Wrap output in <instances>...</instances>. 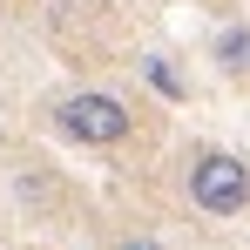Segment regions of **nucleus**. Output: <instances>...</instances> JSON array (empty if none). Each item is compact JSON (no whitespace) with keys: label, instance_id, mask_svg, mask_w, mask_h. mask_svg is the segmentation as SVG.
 <instances>
[{"label":"nucleus","instance_id":"f257e3e1","mask_svg":"<svg viewBox=\"0 0 250 250\" xmlns=\"http://www.w3.org/2000/svg\"><path fill=\"white\" fill-rule=\"evenodd\" d=\"M189 203L203 216H244L250 203V163L230 156V149H203L189 163Z\"/></svg>","mask_w":250,"mask_h":250},{"label":"nucleus","instance_id":"423d86ee","mask_svg":"<svg viewBox=\"0 0 250 250\" xmlns=\"http://www.w3.org/2000/svg\"><path fill=\"white\" fill-rule=\"evenodd\" d=\"M0 7H7V0H0Z\"/></svg>","mask_w":250,"mask_h":250},{"label":"nucleus","instance_id":"f03ea898","mask_svg":"<svg viewBox=\"0 0 250 250\" xmlns=\"http://www.w3.org/2000/svg\"><path fill=\"white\" fill-rule=\"evenodd\" d=\"M54 122H61V135H75L88 149H108V142H122L128 128H135V115H128V102H115V95L82 88V95H68V102L54 108Z\"/></svg>","mask_w":250,"mask_h":250},{"label":"nucleus","instance_id":"20e7f679","mask_svg":"<svg viewBox=\"0 0 250 250\" xmlns=\"http://www.w3.org/2000/svg\"><path fill=\"white\" fill-rule=\"evenodd\" d=\"M142 75H149V82L163 88L169 102H183V75H176V68H169V61H142Z\"/></svg>","mask_w":250,"mask_h":250},{"label":"nucleus","instance_id":"39448f33","mask_svg":"<svg viewBox=\"0 0 250 250\" xmlns=\"http://www.w3.org/2000/svg\"><path fill=\"white\" fill-rule=\"evenodd\" d=\"M115 250H163V244H156V237H122Z\"/></svg>","mask_w":250,"mask_h":250},{"label":"nucleus","instance_id":"7ed1b4c3","mask_svg":"<svg viewBox=\"0 0 250 250\" xmlns=\"http://www.w3.org/2000/svg\"><path fill=\"white\" fill-rule=\"evenodd\" d=\"M216 61L237 75V68H250V27H230V34H216Z\"/></svg>","mask_w":250,"mask_h":250}]
</instances>
